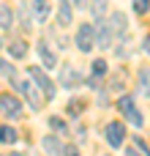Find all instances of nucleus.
<instances>
[{
	"instance_id": "nucleus-5",
	"label": "nucleus",
	"mask_w": 150,
	"mask_h": 156,
	"mask_svg": "<svg viewBox=\"0 0 150 156\" xmlns=\"http://www.w3.org/2000/svg\"><path fill=\"white\" fill-rule=\"evenodd\" d=\"M0 112L14 121V118L22 115V101L16 96H11V93H0Z\"/></svg>"
},
{
	"instance_id": "nucleus-20",
	"label": "nucleus",
	"mask_w": 150,
	"mask_h": 156,
	"mask_svg": "<svg viewBox=\"0 0 150 156\" xmlns=\"http://www.w3.org/2000/svg\"><path fill=\"white\" fill-rule=\"evenodd\" d=\"M131 5H134L137 14H148L150 11V0H131Z\"/></svg>"
},
{
	"instance_id": "nucleus-21",
	"label": "nucleus",
	"mask_w": 150,
	"mask_h": 156,
	"mask_svg": "<svg viewBox=\"0 0 150 156\" xmlns=\"http://www.w3.org/2000/svg\"><path fill=\"white\" fill-rule=\"evenodd\" d=\"M93 74H96V77H104V74H107V60H101V58L93 60Z\"/></svg>"
},
{
	"instance_id": "nucleus-28",
	"label": "nucleus",
	"mask_w": 150,
	"mask_h": 156,
	"mask_svg": "<svg viewBox=\"0 0 150 156\" xmlns=\"http://www.w3.org/2000/svg\"><path fill=\"white\" fill-rule=\"evenodd\" d=\"M11 156H22V154H11Z\"/></svg>"
},
{
	"instance_id": "nucleus-17",
	"label": "nucleus",
	"mask_w": 150,
	"mask_h": 156,
	"mask_svg": "<svg viewBox=\"0 0 150 156\" xmlns=\"http://www.w3.org/2000/svg\"><path fill=\"white\" fill-rule=\"evenodd\" d=\"M139 93L142 96H150V69H142L139 71Z\"/></svg>"
},
{
	"instance_id": "nucleus-13",
	"label": "nucleus",
	"mask_w": 150,
	"mask_h": 156,
	"mask_svg": "<svg viewBox=\"0 0 150 156\" xmlns=\"http://www.w3.org/2000/svg\"><path fill=\"white\" fill-rule=\"evenodd\" d=\"M57 19H60V25H63V27L74 22V19H71V5H68V0H60V11H57Z\"/></svg>"
},
{
	"instance_id": "nucleus-24",
	"label": "nucleus",
	"mask_w": 150,
	"mask_h": 156,
	"mask_svg": "<svg viewBox=\"0 0 150 156\" xmlns=\"http://www.w3.org/2000/svg\"><path fill=\"white\" fill-rule=\"evenodd\" d=\"M63 156H79L77 148H63Z\"/></svg>"
},
{
	"instance_id": "nucleus-12",
	"label": "nucleus",
	"mask_w": 150,
	"mask_h": 156,
	"mask_svg": "<svg viewBox=\"0 0 150 156\" xmlns=\"http://www.w3.org/2000/svg\"><path fill=\"white\" fill-rule=\"evenodd\" d=\"M33 8H36V19L38 22L49 19V0H33Z\"/></svg>"
},
{
	"instance_id": "nucleus-7",
	"label": "nucleus",
	"mask_w": 150,
	"mask_h": 156,
	"mask_svg": "<svg viewBox=\"0 0 150 156\" xmlns=\"http://www.w3.org/2000/svg\"><path fill=\"white\" fill-rule=\"evenodd\" d=\"M93 25H96V47H101V49L112 47V30H109V22L98 19V22H93Z\"/></svg>"
},
{
	"instance_id": "nucleus-14",
	"label": "nucleus",
	"mask_w": 150,
	"mask_h": 156,
	"mask_svg": "<svg viewBox=\"0 0 150 156\" xmlns=\"http://www.w3.org/2000/svg\"><path fill=\"white\" fill-rule=\"evenodd\" d=\"M16 140H19L16 129H11V126H0V143H5V145H14Z\"/></svg>"
},
{
	"instance_id": "nucleus-27",
	"label": "nucleus",
	"mask_w": 150,
	"mask_h": 156,
	"mask_svg": "<svg viewBox=\"0 0 150 156\" xmlns=\"http://www.w3.org/2000/svg\"><path fill=\"white\" fill-rule=\"evenodd\" d=\"M131 156H137V148H134V154H131ZM139 156H142V154H139Z\"/></svg>"
},
{
	"instance_id": "nucleus-3",
	"label": "nucleus",
	"mask_w": 150,
	"mask_h": 156,
	"mask_svg": "<svg viewBox=\"0 0 150 156\" xmlns=\"http://www.w3.org/2000/svg\"><path fill=\"white\" fill-rule=\"evenodd\" d=\"M93 44H96V25L82 22V25L77 27V47H79L82 52H90Z\"/></svg>"
},
{
	"instance_id": "nucleus-9",
	"label": "nucleus",
	"mask_w": 150,
	"mask_h": 156,
	"mask_svg": "<svg viewBox=\"0 0 150 156\" xmlns=\"http://www.w3.org/2000/svg\"><path fill=\"white\" fill-rule=\"evenodd\" d=\"M38 55H41V60H44L46 69H55V66H57V58H55V52L46 47V41H38Z\"/></svg>"
},
{
	"instance_id": "nucleus-18",
	"label": "nucleus",
	"mask_w": 150,
	"mask_h": 156,
	"mask_svg": "<svg viewBox=\"0 0 150 156\" xmlns=\"http://www.w3.org/2000/svg\"><path fill=\"white\" fill-rule=\"evenodd\" d=\"M0 77H5V80L16 82V71H14V66H11L8 60H0Z\"/></svg>"
},
{
	"instance_id": "nucleus-8",
	"label": "nucleus",
	"mask_w": 150,
	"mask_h": 156,
	"mask_svg": "<svg viewBox=\"0 0 150 156\" xmlns=\"http://www.w3.org/2000/svg\"><path fill=\"white\" fill-rule=\"evenodd\" d=\"M104 134H107V143H109L112 148H120L123 140H126V126H123V123H109Z\"/></svg>"
},
{
	"instance_id": "nucleus-19",
	"label": "nucleus",
	"mask_w": 150,
	"mask_h": 156,
	"mask_svg": "<svg viewBox=\"0 0 150 156\" xmlns=\"http://www.w3.org/2000/svg\"><path fill=\"white\" fill-rule=\"evenodd\" d=\"M107 5H109V0H93V16H96V19H101V16H104V11H107Z\"/></svg>"
},
{
	"instance_id": "nucleus-23",
	"label": "nucleus",
	"mask_w": 150,
	"mask_h": 156,
	"mask_svg": "<svg viewBox=\"0 0 150 156\" xmlns=\"http://www.w3.org/2000/svg\"><path fill=\"white\" fill-rule=\"evenodd\" d=\"M49 126H52V129H57V132H66V123H63L60 118H49Z\"/></svg>"
},
{
	"instance_id": "nucleus-16",
	"label": "nucleus",
	"mask_w": 150,
	"mask_h": 156,
	"mask_svg": "<svg viewBox=\"0 0 150 156\" xmlns=\"http://www.w3.org/2000/svg\"><path fill=\"white\" fill-rule=\"evenodd\" d=\"M8 52H11V58H25L27 55V44L25 41H11L8 44Z\"/></svg>"
},
{
	"instance_id": "nucleus-15",
	"label": "nucleus",
	"mask_w": 150,
	"mask_h": 156,
	"mask_svg": "<svg viewBox=\"0 0 150 156\" xmlns=\"http://www.w3.org/2000/svg\"><path fill=\"white\" fill-rule=\"evenodd\" d=\"M11 25H14V11H11L8 5H3V3H0V27H5V30H8Z\"/></svg>"
},
{
	"instance_id": "nucleus-1",
	"label": "nucleus",
	"mask_w": 150,
	"mask_h": 156,
	"mask_svg": "<svg viewBox=\"0 0 150 156\" xmlns=\"http://www.w3.org/2000/svg\"><path fill=\"white\" fill-rule=\"evenodd\" d=\"M27 77H30V80H33V82H36L41 90H44V96H46V99H55V93H57V85L49 80V74H46L41 66H27Z\"/></svg>"
},
{
	"instance_id": "nucleus-10",
	"label": "nucleus",
	"mask_w": 150,
	"mask_h": 156,
	"mask_svg": "<svg viewBox=\"0 0 150 156\" xmlns=\"http://www.w3.org/2000/svg\"><path fill=\"white\" fill-rule=\"evenodd\" d=\"M109 30H112V36H115V38L126 33V16H123L120 11H118V14H115V16L109 19Z\"/></svg>"
},
{
	"instance_id": "nucleus-4",
	"label": "nucleus",
	"mask_w": 150,
	"mask_h": 156,
	"mask_svg": "<svg viewBox=\"0 0 150 156\" xmlns=\"http://www.w3.org/2000/svg\"><path fill=\"white\" fill-rule=\"evenodd\" d=\"M16 88H19V93L27 99V104H30V110H41V104H44V99L38 96V85L36 82H30V80H25V82H16Z\"/></svg>"
},
{
	"instance_id": "nucleus-2",
	"label": "nucleus",
	"mask_w": 150,
	"mask_h": 156,
	"mask_svg": "<svg viewBox=\"0 0 150 156\" xmlns=\"http://www.w3.org/2000/svg\"><path fill=\"white\" fill-rule=\"evenodd\" d=\"M118 110L123 112V118H126L128 123H134L137 129L142 126V112L137 110V104H134V96H120V101H118Z\"/></svg>"
},
{
	"instance_id": "nucleus-29",
	"label": "nucleus",
	"mask_w": 150,
	"mask_h": 156,
	"mask_svg": "<svg viewBox=\"0 0 150 156\" xmlns=\"http://www.w3.org/2000/svg\"><path fill=\"white\" fill-rule=\"evenodd\" d=\"M0 47H3V38H0Z\"/></svg>"
},
{
	"instance_id": "nucleus-26",
	"label": "nucleus",
	"mask_w": 150,
	"mask_h": 156,
	"mask_svg": "<svg viewBox=\"0 0 150 156\" xmlns=\"http://www.w3.org/2000/svg\"><path fill=\"white\" fill-rule=\"evenodd\" d=\"M71 3H74V5H85V0H71Z\"/></svg>"
},
{
	"instance_id": "nucleus-11",
	"label": "nucleus",
	"mask_w": 150,
	"mask_h": 156,
	"mask_svg": "<svg viewBox=\"0 0 150 156\" xmlns=\"http://www.w3.org/2000/svg\"><path fill=\"white\" fill-rule=\"evenodd\" d=\"M44 151L49 156H63V145L57 137H44Z\"/></svg>"
},
{
	"instance_id": "nucleus-22",
	"label": "nucleus",
	"mask_w": 150,
	"mask_h": 156,
	"mask_svg": "<svg viewBox=\"0 0 150 156\" xmlns=\"http://www.w3.org/2000/svg\"><path fill=\"white\" fill-rule=\"evenodd\" d=\"M68 112L71 115H79L82 112V101H68Z\"/></svg>"
},
{
	"instance_id": "nucleus-6",
	"label": "nucleus",
	"mask_w": 150,
	"mask_h": 156,
	"mask_svg": "<svg viewBox=\"0 0 150 156\" xmlns=\"http://www.w3.org/2000/svg\"><path fill=\"white\" fill-rule=\"evenodd\" d=\"M60 85L63 88H79L82 85V74H79V69H74V66H63L60 69Z\"/></svg>"
},
{
	"instance_id": "nucleus-25",
	"label": "nucleus",
	"mask_w": 150,
	"mask_h": 156,
	"mask_svg": "<svg viewBox=\"0 0 150 156\" xmlns=\"http://www.w3.org/2000/svg\"><path fill=\"white\" fill-rule=\"evenodd\" d=\"M145 52H148V55H150V36H148V38H145Z\"/></svg>"
}]
</instances>
